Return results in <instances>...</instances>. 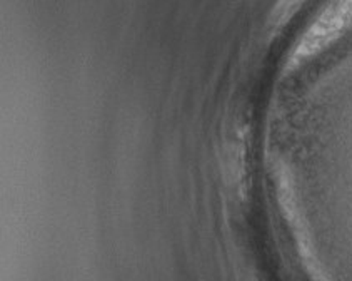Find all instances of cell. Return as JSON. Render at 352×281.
I'll use <instances>...</instances> for the list:
<instances>
[{
    "label": "cell",
    "mask_w": 352,
    "mask_h": 281,
    "mask_svg": "<svg viewBox=\"0 0 352 281\" xmlns=\"http://www.w3.org/2000/svg\"><path fill=\"white\" fill-rule=\"evenodd\" d=\"M352 25V0H334L326 12L312 23L311 29L304 35L302 41L296 47L291 57V64L294 65L300 59L312 56L322 49L338 35Z\"/></svg>",
    "instance_id": "1"
}]
</instances>
